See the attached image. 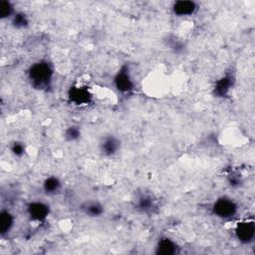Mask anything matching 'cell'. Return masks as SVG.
Returning <instances> with one entry per match:
<instances>
[{"label": "cell", "instance_id": "6da1fadb", "mask_svg": "<svg viewBox=\"0 0 255 255\" xmlns=\"http://www.w3.org/2000/svg\"><path fill=\"white\" fill-rule=\"evenodd\" d=\"M27 76L33 88L37 90H45L50 87L53 81L54 69L48 61L40 60L30 66Z\"/></svg>", "mask_w": 255, "mask_h": 255}, {"label": "cell", "instance_id": "7a4b0ae2", "mask_svg": "<svg viewBox=\"0 0 255 255\" xmlns=\"http://www.w3.org/2000/svg\"><path fill=\"white\" fill-rule=\"evenodd\" d=\"M211 210L217 218L230 220L238 213V204L229 196H220L213 202Z\"/></svg>", "mask_w": 255, "mask_h": 255}, {"label": "cell", "instance_id": "3957f363", "mask_svg": "<svg viewBox=\"0 0 255 255\" xmlns=\"http://www.w3.org/2000/svg\"><path fill=\"white\" fill-rule=\"evenodd\" d=\"M234 235L236 239L244 245L253 243L255 239V223L253 220H241L234 227Z\"/></svg>", "mask_w": 255, "mask_h": 255}, {"label": "cell", "instance_id": "277c9868", "mask_svg": "<svg viewBox=\"0 0 255 255\" xmlns=\"http://www.w3.org/2000/svg\"><path fill=\"white\" fill-rule=\"evenodd\" d=\"M116 89L123 94H128L134 89V82L128 66H123L114 77Z\"/></svg>", "mask_w": 255, "mask_h": 255}, {"label": "cell", "instance_id": "5b68a950", "mask_svg": "<svg viewBox=\"0 0 255 255\" xmlns=\"http://www.w3.org/2000/svg\"><path fill=\"white\" fill-rule=\"evenodd\" d=\"M26 213L31 221H45L50 214V206L41 200H33L26 206Z\"/></svg>", "mask_w": 255, "mask_h": 255}, {"label": "cell", "instance_id": "8992f818", "mask_svg": "<svg viewBox=\"0 0 255 255\" xmlns=\"http://www.w3.org/2000/svg\"><path fill=\"white\" fill-rule=\"evenodd\" d=\"M121 140L117 135H104L99 142V150L103 156L111 157L116 155L121 149Z\"/></svg>", "mask_w": 255, "mask_h": 255}, {"label": "cell", "instance_id": "52a82bcc", "mask_svg": "<svg viewBox=\"0 0 255 255\" xmlns=\"http://www.w3.org/2000/svg\"><path fill=\"white\" fill-rule=\"evenodd\" d=\"M198 10V4L191 0L175 1L171 5V12L176 17H190Z\"/></svg>", "mask_w": 255, "mask_h": 255}, {"label": "cell", "instance_id": "ba28073f", "mask_svg": "<svg viewBox=\"0 0 255 255\" xmlns=\"http://www.w3.org/2000/svg\"><path fill=\"white\" fill-rule=\"evenodd\" d=\"M68 98L75 106H85L91 102L92 95L86 87L73 86L68 92Z\"/></svg>", "mask_w": 255, "mask_h": 255}, {"label": "cell", "instance_id": "9c48e42d", "mask_svg": "<svg viewBox=\"0 0 255 255\" xmlns=\"http://www.w3.org/2000/svg\"><path fill=\"white\" fill-rule=\"evenodd\" d=\"M154 253L159 255H174L179 253V247L175 241L169 237H160L154 247Z\"/></svg>", "mask_w": 255, "mask_h": 255}, {"label": "cell", "instance_id": "30bf717a", "mask_svg": "<svg viewBox=\"0 0 255 255\" xmlns=\"http://www.w3.org/2000/svg\"><path fill=\"white\" fill-rule=\"evenodd\" d=\"M15 224L14 214L7 209H2L0 212V234L2 237L8 235Z\"/></svg>", "mask_w": 255, "mask_h": 255}, {"label": "cell", "instance_id": "8fae6325", "mask_svg": "<svg viewBox=\"0 0 255 255\" xmlns=\"http://www.w3.org/2000/svg\"><path fill=\"white\" fill-rule=\"evenodd\" d=\"M82 211L84 212L85 215L92 218H96L104 214L105 208L101 202L96 200H89L82 205Z\"/></svg>", "mask_w": 255, "mask_h": 255}, {"label": "cell", "instance_id": "7c38bea8", "mask_svg": "<svg viewBox=\"0 0 255 255\" xmlns=\"http://www.w3.org/2000/svg\"><path fill=\"white\" fill-rule=\"evenodd\" d=\"M42 188L45 194L56 195L62 189V181L57 176H54V175L48 176L43 181Z\"/></svg>", "mask_w": 255, "mask_h": 255}, {"label": "cell", "instance_id": "4fadbf2b", "mask_svg": "<svg viewBox=\"0 0 255 255\" xmlns=\"http://www.w3.org/2000/svg\"><path fill=\"white\" fill-rule=\"evenodd\" d=\"M233 81H234V78L232 77V75H225L224 77L220 78L214 86L215 95L217 97L226 96L233 85Z\"/></svg>", "mask_w": 255, "mask_h": 255}, {"label": "cell", "instance_id": "5bb4252c", "mask_svg": "<svg viewBox=\"0 0 255 255\" xmlns=\"http://www.w3.org/2000/svg\"><path fill=\"white\" fill-rule=\"evenodd\" d=\"M15 10H14V5L12 2L8 0H1L0 1V18L2 20L9 19L15 15Z\"/></svg>", "mask_w": 255, "mask_h": 255}, {"label": "cell", "instance_id": "9a60e30c", "mask_svg": "<svg viewBox=\"0 0 255 255\" xmlns=\"http://www.w3.org/2000/svg\"><path fill=\"white\" fill-rule=\"evenodd\" d=\"M80 136H81V128H80V127H78L76 125H72V126L68 127L64 131L65 139L70 142L78 140L80 138Z\"/></svg>", "mask_w": 255, "mask_h": 255}, {"label": "cell", "instance_id": "2e32d148", "mask_svg": "<svg viewBox=\"0 0 255 255\" xmlns=\"http://www.w3.org/2000/svg\"><path fill=\"white\" fill-rule=\"evenodd\" d=\"M137 208L142 212H148L153 209L154 202L149 195H142L137 200Z\"/></svg>", "mask_w": 255, "mask_h": 255}, {"label": "cell", "instance_id": "e0dca14e", "mask_svg": "<svg viewBox=\"0 0 255 255\" xmlns=\"http://www.w3.org/2000/svg\"><path fill=\"white\" fill-rule=\"evenodd\" d=\"M29 24L27 16L22 12H16L12 17V25L15 28H25Z\"/></svg>", "mask_w": 255, "mask_h": 255}, {"label": "cell", "instance_id": "ac0fdd59", "mask_svg": "<svg viewBox=\"0 0 255 255\" xmlns=\"http://www.w3.org/2000/svg\"><path fill=\"white\" fill-rule=\"evenodd\" d=\"M11 152L13 155L20 157L25 153V145L23 144V142L14 141L11 145Z\"/></svg>", "mask_w": 255, "mask_h": 255}]
</instances>
